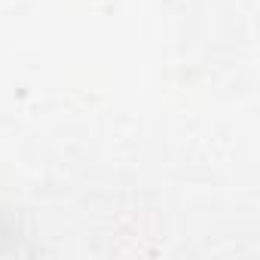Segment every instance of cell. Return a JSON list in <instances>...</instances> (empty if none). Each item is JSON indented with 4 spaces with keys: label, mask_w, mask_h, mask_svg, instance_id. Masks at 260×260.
I'll return each instance as SVG.
<instances>
[{
    "label": "cell",
    "mask_w": 260,
    "mask_h": 260,
    "mask_svg": "<svg viewBox=\"0 0 260 260\" xmlns=\"http://www.w3.org/2000/svg\"><path fill=\"white\" fill-rule=\"evenodd\" d=\"M25 236H22V226L16 220V214L10 208L0 205V254H22L25 248L19 245Z\"/></svg>",
    "instance_id": "obj_1"
}]
</instances>
